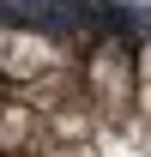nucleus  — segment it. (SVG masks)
Returning a JSON list of instances; mask_svg holds the SVG:
<instances>
[{
	"label": "nucleus",
	"instance_id": "1",
	"mask_svg": "<svg viewBox=\"0 0 151 157\" xmlns=\"http://www.w3.org/2000/svg\"><path fill=\"white\" fill-rule=\"evenodd\" d=\"M0 157H151V0H0Z\"/></svg>",
	"mask_w": 151,
	"mask_h": 157
}]
</instances>
